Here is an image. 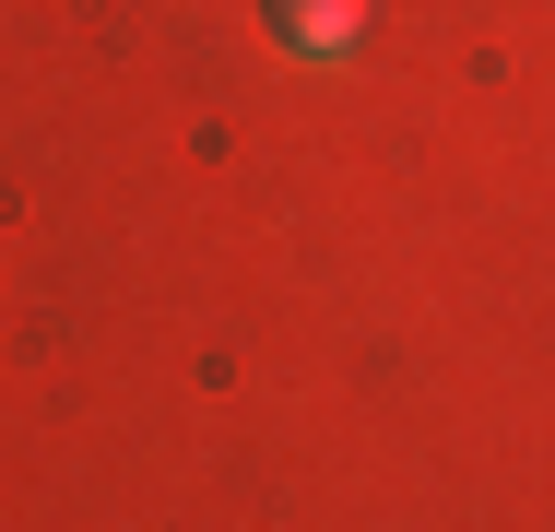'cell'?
<instances>
[{
  "mask_svg": "<svg viewBox=\"0 0 555 532\" xmlns=\"http://www.w3.org/2000/svg\"><path fill=\"white\" fill-rule=\"evenodd\" d=\"M272 24H284V48H308V60H332L343 36L366 24V0H272Z\"/></svg>",
  "mask_w": 555,
  "mask_h": 532,
  "instance_id": "cell-1",
  "label": "cell"
}]
</instances>
